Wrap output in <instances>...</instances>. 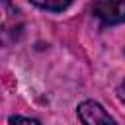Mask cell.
Segmentation results:
<instances>
[{"instance_id":"cell-3","label":"cell","mask_w":125,"mask_h":125,"mask_svg":"<svg viewBox=\"0 0 125 125\" xmlns=\"http://www.w3.org/2000/svg\"><path fill=\"white\" fill-rule=\"evenodd\" d=\"M33 6H37V8H41V10H51V12H62V10H66L68 6H70V0H47V2H43V0H33L31 2Z\"/></svg>"},{"instance_id":"cell-4","label":"cell","mask_w":125,"mask_h":125,"mask_svg":"<svg viewBox=\"0 0 125 125\" xmlns=\"http://www.w3.org/2000/svg\"><path fill=\"white\" fill-rule=\"evenodd\" d=\"M10 125H41L37 119L31 117H21V115H12L10 117Z\"/></svg>"},{"instance_id":"cell-2","label":"cell","mask_w":125,"mask_h":125,"mask_svg":"<svg viewBox=\"0 0 125 125\" xmlns=\"http://www.w3.org/2000/svg\"><path fill=\"white\" fill-rule=\"evenodd\" d=\"M78 117L84 125H117L115 119L98 104V102H82L78 105Z\"/></svg>"},{"instance_id":"cell-1","label":"cell","mask_w":125,"mask_h":125,"mask_svg":"<svg viewBox=\"0 0 125 125\" xmlns=\"http://www.w3.org/2000/svg\"><path fill=\"white\" fill-rule=\"evenodd\" d=\"M94 16L107 25L125 20V0H100L94 4Z\"/></svg>"},{"instance_id":"cell-5","label":"cell","mask_w":125,"mask_h":125,"mask_svg":"<svg viewBox=\"0 0 125 125\" xmlns=\"http://www.w3.org/2000/svg\"><path fill=\"white\" fill-rule=\"evenodd\" d=\"M117 94H119V98H121V102L125 104V80L119 84V90H117Z\"/></svg>"}]
</instances>
